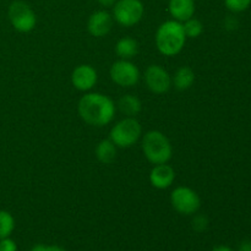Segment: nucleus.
<instances>
[{
  "label": "nucleus",
  "instance_id": "nucleus-1",
  "mask_svg": "<svg viewBox=\"0 0 251 251\" xmlns=\"http://www.w3.org/2000/svg\"><path fill=\"white\" fill-rule=\"evenodd\" d=\"M80 117L92 126L102 127L109 124L115 115V104L112 98L103 93H86L77 105Z\"/></svg>",
  "mask_w": 251,
  "mask_h": 251
},
{
  "label": "nucleus",
  "instance_id": "nucleus-2",
  "mask_svg": "<svg viewBox=\"0 0 251 251\" xmlns=\"http://www.w3.org/2000/svg\"><path fill=\"white\" fill-rule=\"evenodd\" d=\"M156 47L159 53L166 56H174L183 50L186 42L183 24L176 20L163 22L157 28L154 37Z\"/></svg>",
  "mask_w": 251,
  "mask_h": 251
},
{
  "label": "nucleus",
  "instance_id": "nucleus-3",
  "mask_svg": "<svg viewBox=\"0 0 251 251\" xmlns=\"http://www.w3.org/2000/svg\"><path fill=\"white\" fill-rule=\"evenodd\" d=\"M142 151L147 161L153 166L168 163L173 156L171 141L163 132L158 130H151L144 135Z\"/></svg>",
  "mask_w": 251,
  "mask_h": 251
},
{
  "label": "nucleus",
  "instance_id": "nucleus-4",
  "mask_svg": "<svg viewBox=\"0 0 251 251\" xmlns=\"http://www.w3.org/2000/svg\"><path fill=\"white\" fill-rule=\"evenodd\" d=\"M142 127L135 118L126 117L118 122L109 132V139L119 149H129L139 141Z\"/></svg>",
  "mask_w": 251,
  "mask_h": 251
},
{
  "label": "nucleus",
  "instance_id": "nucleus-5",
  "mask_svg": "<svg viewBox=\"0 0 251 251\" xmlns=\"http://www.w3.org/2000/svg\"><path fill=\"white\" fill-rule=\"evenodd\" d=\"M144 12L141 0H117L113 6V20L124 27H131L141 21Z\"/></svg>",
  "mask_w": 251,
  "mask_h": 251
},
{
  "label": "nucleus",
  "instance_id": "nucleus-6",
  "mask_svg": "<svg viewBox=\"0 0 251 251\" xmlns=\"http://www.w3.org/2000/svg\"><path fill=\"white\" fill-rule=\"evenodd\" d=\"M7 16L12 27L21 33L33 31L37 25V16L33 10L28 4L20 0L11 2L7 10Z\"/></svg>",
  "mask_w": 251,
  "mask_h": 251
},
{
  "label": "nucleus",
  "instance_id": "nucleus-7",
  "mask_svg": "<svg viewBox=\"0 0 251 251\" xmlns=\"http://www.w3.org/2000/svg\"><path fill=\"white\" fill-rule=\"evenodd\" d=\"M171 203L174 210L184 216L195 215L201 206V199L194 189L178 186L171 194Z\"/></svg>",
  "mask_w": 251,
  "mask_h": 251
},
{
  "label": "nucleus",
  "instance_id": "nucleus-8",
  "mask_svg": "<svg viewBox=\"0 0 251 251\" xmlns=\"http://www.w3.org/2000/svg\"><path fill=\"white\" fill-rule=\"evenodd\" d=\"M109 73L113 82L122 87H132L140 80V71L137 66L130 60H124V59L115 61Z\"/></svg>",
  "mask_w": 251,
  "mask_h": 251
},
{
  "label": "nucleus",
  "instance_id": "nucleus-9",
  "mask_svg": "<svg viewBox=\"0 0 251 251\" xmlns=\"http://www.w3.org/2000/svg\"><path fill=\"white\" fill-rule=\"evenodd\" d=\"M145 82L151 92L163 95L172 87V77L166 69L159 65H150L145 73Z\"/></svg>",
  "mask_w": 251,
  "mask_h": 251
},
{
  "label": "nucleus",
  "instance_id": "nucleus-10",
  "mask_svg": "<svg viewBox=\"0 0 251 251\" xmlns=\"http://www.w3.org/2000/svg\"><path fill=\"white\" fill-rule=\"evenodd\" d=\"M97 71L92 65H88V64L76 66L74 69L73 74H71L73 86L76 90L82 91V92H87V91L92 90L96 83H97Z\"/></svg>",
  "mask_w": 251,
  "mask_h": 251
},
{
  "label": "nucleus",
  "instance_id": "nucleus-11",
  "mask_svg": "<svg viewBox=\"0 0 251 251\" xmlns=\"http://www.w3.org/2000/svg\"><path fill=\"white\" fill-rule=\"evenodd\" d=\"M113 27V16L105 10H98L93 12L87 21V29L91 36L100 37L107 36Z\"/></svg>",
  "mask_w": 251,
  "mask_h": 251
},
{
  "label": "nucleus",
  "instance_id": "nucleus-12",
  "mask_svg": "<svg viewBox=\"0 0 251 251\" xmlns=\"http://www.w3.org/2000/svg\"><path fill=\"white\" fill-rule=\"evenodd\" d=\"M176 180V172L169 164H156L150 172V183L158 190H164L172 186Z\"/></svg>",
  "mask_w": 251,
  "mask_h": 251
},
{
  "label": "nucleus",
  "instance_id": "nucleus-13",
  "mask_svg": "<svg viewBox=\"0 0 251 251\" xmlns=\"http://www.w3.org/2000/svg\"><path fill=\"white\" fill-rule=\"evenodd\" d=\"M168 10L173 20L185 22L195 14V1L194 0H169Z\"/></svg>",
  "mask_w": 251,
  "mask_h": 251
},
{
  "label": "nucleus",
  "instance_id": "nucleus-14",
  "mask_svg": "<svg viewBox=\"0 0 251 251\" xmlns=\"http://www.w3.org/2000/svg\"><path fill=\"white\" fill-rule=\"evenodd\" d=\"M117 149L118 147L113 144L110 139L102 140L96 146V157H97V159L100 163L112 164L115 161V158H117Z\"/></svg>",
  "mask_w": 251,
  "mask_h": 251
},
{
  "label": "nucleus",
  "instance_id": "nucleus-15",
  "mask_svg": "<svg viewBox=\"0 0 251 251\" xmlns=\"http://www.w3.org/2000/svg\"><path fill=\"white\" fill-rule=\"evenodd\" d=\"M195 82V73L189 66H181L174 74V77L172 78V83L174 87L179 91L189 90Z\"/></svg>",
  "mask_w": 251,
  "mask_h": 251
},
{
  "label": "nucleus",
  "instance_id": "nucleus-16",
  "mask_svg": "<svg viewBox=\"0 0 251 251\" xmlns=\"http://www.w3.org/2000/svg\"><path fill=\"white\" fill-rule=\"evenodd\" d=\"M115 53L120 59L130 60L139 53V43L131 37L120 38L115 44Z\"/></svg>",
  "mask_w": 251,
  "mask_h": 251
},
{
  "label": "nucleus",
  "instance_id": "nucleus-17",
  "mask_svg": "<svg viewBox=\"0 0 251 251\" xmlns=\"http://www.w3.org/2000/svg\"><path fill=\"white\" fill-rule=\"evenodd\" d=\"M118 108H119L120 112L123 114H125L126 117L135 118V115L139 114L142 109L141 100L136 97V96L132 95H125L118 100Z\"/></svg>",
  "mask_w": 251,
  "mask_h": 251
},
{
  "label": "nucleus",
  "instance_id": "nucleus-18",
  "mask_svg": "<svg viewBox=\"0 0 251 251\" xmlns=\"http://www.w3.org/2000/svg\"><path fill=\"white\" fill-rule=\"evenodd\" d=\"M15 229V220L7 211H0V239L9 238Z\"/></svg>",
  "mask_w": 251,
  "mask_h": 251
},
{
  "label": "nucleus",
  "instance_id": "nucleus-19",
  "mask_svg": "<svg viewBox=\"0 0 251 251\" xmlns=\"http://www.w3.org/2000/svg\"><path fill=\"white\" fill-rule=\"evenodd\" d=\"M183 28L184 32H185L186 38H198V37H200L202 34L203 25L200 20L191 17V19L186 20L184 22Z\"/></svg>",
  "mask_w": 251,
  "mask_h": 251
},
{
  "label": "nucleus",
  "instance_id": "nucleus-20",
  "mask_svg": "<svg viewBox=\"0 0 251 251\" xmlns=\"http://www.w3.org/2000/svg\"><path fill=\"white\" fill-rule=\"evenodd\" d=\"M225 4L230 11L242 12L250 6L251 0H225Z\"/></svg>",
  "mask_w": 251,
  "mask_h": 251
},
{
  "label": "nucleus",
  "instance_id": "nucleus-21",
  "mask_svg": "<svg viewBox=\"0 0 251 251\" xmlns=\"http://www.w3.org/2000/svg\"><path fill=\"white\" fill-rule=\"evenodd\" d=\"M191 226L196 232H203L208 227V218L205 215H196L191 222Z\"/></svg>",
  "mask_w": 251,
  "mask_h": 251
},
{
  "label": "nucleus",
  "instance_id": "nucleus-22",
  "mask_svg": "<svg viewBox=\"0 0 251 251\" xmlns=\"http://www.w3.org/2000/svg\"><path fill=\"white\" fill-rule=\"evenodd\" d=\"M0 251H17V245L10 238L0 239Z\"/></svg>",
  "mask_w": 251,
  "mask_h": 251
},
{
  "label": "nucleus",
  "instance_id": "nucleus-23",
  "mask_svg": "<svg viewBox=\"0 0 251 251\" xmlns=\"http://www.w3.org/2000/svg\"><path fill=\"white\" fill-rule=\"evenodd\" d=\"M31 251H66L65 249L56 245H44V244H37L32 248Z\"/></svg>",
  "mask_w": 251,
  "mask_h": 251
},
{
  "label": "nucleus",
  "instance_id": "nucleus-24",
  "mask_svg": "<svg viewBox=\"0 0 251 251\" xmlns=\"http://www.w3.org/2000/svg\"><path fill=\"white\" fill-rule=\"evenodd\" d=\"M238 251H251V240H243L239 244Z\"/></svg>",
  "mask_w": 251,
  "mask_h": 251
},
{
  "label": "nucleus",
  "instance_id": "nucleus-25",
  "mask_svg": "<svg viewBox=\"0 0 251 251\" xmlns=\"http://www.w3.org/2000/svg\"><path fill=\"white\" fill-rule=\"evenodd\" d=\"M102 6L104 7H110V6H114V4L117 2V0H97Z\"/></svg>",
  "mask_w": 251,
  "mask_h": 251
},
{
  "label": "nucleus",
  "instance_id": "nucleus-26",
  "mask_svg": "<svg viewBox=\"0 0 251 251\" xmlns=\"http://www.w3.org/2000/svg\"><path fill=\"white\" fill-rule=\"evenodd\" d=\"M212 251H233V250L230 249V248L226 247V245H218V247H216Z\"/></svg>",
  "mask_w": 251,
  "mask_h": 251
}]
</instances>
